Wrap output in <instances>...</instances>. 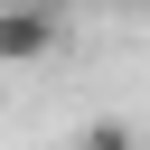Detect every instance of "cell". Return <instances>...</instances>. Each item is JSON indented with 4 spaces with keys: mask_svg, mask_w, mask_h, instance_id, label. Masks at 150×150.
Instances as JSON below:
<instances>
[{
    "mask_svg": "<svg viewBox=\"0 0 150 150\" xmlns=\"http://www.w3.org/2000/svg\"><path fill=\"white\" fill-rule=\"evenodd\" d=\"M56 56V0H0V66Z\"/></svg>",
    "mask_w": 150,
    "mask_h": 150,
    "instance_id": "6da1fadb",
    "label": "cell"
},
{
    "mask_svg": "<svg viewBox=\"0 0 150 150\" xmlns=\"http://www.w3.org/2000/svg\"><path fill=\"white\" fill-rule=\"evenodd\" d=\"M75 150H141V141H131V122H84Z\"/></svg>",
    "mask_w": 150,
    "mask_h": 150,
    "instance_id": "7a4b0ae2",
    "label": "cell"
}]
</instances>
